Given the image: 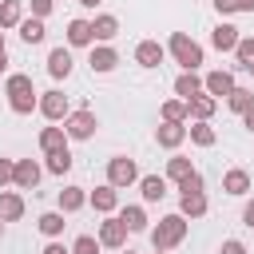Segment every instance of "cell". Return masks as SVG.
<instances>
[{
  "label": "cell",
  "instance_id": "obj_1",
  "mask_svg": "<svg viewBox=\"0 0 254 254\" xmlns=\"http://www.w3.org/2000/svg\"><path fill=\"white\" fill-rule=\"evenodd\" d=\"M4 91H8V103H12V111L16 115H32L36 111V87H32V75H24V71H16V75H8V83H4Z\"/></svg>",
  "mask_w": 254,
  "mask_h": 254
},
{
  "label": "cell",
  "instance_id": "obj_2",
  "mask_svg": "<svg viewBox=\"0 0 254 254\" xmlns=\"http://www.w3.org/2000/svg\"><path fill=\"white\" fill-rule=\"evenodd\" d=\"M187 238V218L183 214H167V218H159V226L151 230V246L155 250H171V246H179Z\"/></svg>",
  "mask_w": 254,
  "mask_h": 254
},
{
  "label": "cell",
  "instance_id": "obj_3",
  "mask_svg": "<svg viewBox=\"0 0 254 254\" xmlns=\"http://www.w3.org/2000/svg\"><path fill=\"white\" fill-rule=\"evenodd\" d=\"M171 52H175V60H179L187 71H194V67L202 64V48H198L187 32H175V36H171Z\"/></svg>",
  "mask_w": 254,
  "mask_h": 254
},
{
  "label": "cell",
  "instance_id": "obj_4",
  "mask_svg": "<svg viewBox=\"0 0 254 254\" xmlns=\"http://www.w3.org/2000/svg\"><path fill=\"white\" fill-rule=\"evenodd\" d=\"M95 127H99L95 111H71V115L64 119V131H67V139H91V135H95Z\"/></svg>",
  "mask_w": 254,
  "mask_h": 254
},
{
  "label": "cell",
  "instance_id": "obj_5",
  "mask_svg": "<svg viewBox=\"0 0 254 254\" xmlns=\"http://www.w3.org/2000/svg\"><path fill=\"white\" fill-rule=\"evenodd\" d=\"M139 179V167H135V159H127V155H115L111 163H107V183L111 187H131Z\"/></svg>",
  "mask_w": 254,
  "mask_h": 254
},
{
  "label": "cell",
  "instance_id": "obj_6",
  "mask_svg": "<svg viewBox=\"0 0 254 254\" xmlns=\"http://www.w3.org/2000/svg\"><path fill=\"white\" fill-rule=\"evenodd\" d=\"M36 107H40L52 123H60V119H67V115H71V107H67V95H64V91H44Z\"/></svg>",
  "mask_w": 254,
  "mask_h": 254
},
{
  "label": "cell",
  "instance_id": "obj_7",
  "mask_svg": "<svg viewBox=\"0 0 254 254\" xmlns=\"http://www.w3.org/2000/svg\"><path fill=\"white\" fill-rule=\"evenodd\" d=\"M12 183H16L20 190H36V183H40V167H36V159H20V163L12 167Z\"/></svg>",
  "mask_w": 254,
  "mask_h": 254
},
{
  "label": "cell",
  "instance_id": "obj_8",
  "mask_svg": "<svg viewBox=\"0 0 254 254\" xmlns=\"http://www.w3.org/2000/svg\"><path fill=\"white\" fill-rule=\"evenodd\" d=\"M127 242V226L119 222V218H107L103 226H99V246H111V250H119Z\"/></svg>",
  "mask_w": 254,
  "mask_h": 254
},
{
  "label": "cell",
  "instance_id": "obj_9",
  "mask_svg": "<svg viewBox=\"0 0 254 254\" xmlns=\"http://www.w3.org/2000/svg\"><path fill=\"white\" fill-rule=\"evenodd\" d=\"M135 64H139V67H159V64H163V44H159V40H143V44L135 48Z\"/></svg>",
  "mask_w": 254,
  "mask_h": 254
},
{
  "label": "cell",
  "instance_id": "obj_10",
  "mask_svg": "<svg viewBox=\"0 0 254 254\" xmlns=\"http://www.w3.org/2000/svg\"><path fill=\"white\" fill-rule=\"evenodd\" d=\"M202 91L214 95V99H218V95H230V91H234V75H230V71H210V75L202 79Z\"/></svg>",
  "mask_w": 254,
  "mask_h": 254
},
{
  "label": "cell",
  "instance_id": "obj_11",
  "mask_svg": "<svg viewBox=\"0 0 254 254\" xmlns=\"http://www.w3.org/2000/svg\"><path fill=\"white\" fill-rule=\"evenodd\" d=\"M179 206H183V210H179L183 218H202V214H206V194H202V190H183Z\"/></svg>",
  "mask_w": 254,
  "mask_h": 254
},
{
  "label": "cell",
  "instance_id": "obj_12",
  "mask_svg": "<svg viewBox=\"0 0 254 254\" xmlns=\"http://www.w3.org/2000/svg\"><path fill=\"white\" fill-rule=\"evenodd\" d=\"M48 71H52L56 79H67V75H71V52H67V48H52V52H48Z\"/></svg>",
  "mask_w": 254,
  "mask_h": 254
},
{
  "label": "cell",
  "instance_id": "obj_13",
  "mask_svg": "<svg viewBox=\"0 0 254 254\" xmlns=\"http://www.w3.org/2000/svg\"><path fill=\"white\" fill-rule=\"evenodd\" d=\"M242 36H238V28L234 24H218L214 32H210V44L218 48V52H234V44H238Z\"/></svg>",
  "mask_w": 254,
  "mask_h": 254
},
{
  "label": "cell",
  "instance_id": "obj_14",
  "mask_svg": "<svg viewBox=\"0 0 254 254\" xmlns=\"http://www.w3.org/2000/svg\"><path fill=\"white\" fill-rule=\"evenodd\" d=\"M214 107H218V99H214V95H206V91H198L194 99H187V115H194V119H210V115H214Z\"/></svg>",
  "mask_w": 254,
  "mask_h": 254
},
{
  "label": "cell",
  "instance_id": "obj_15",
  "mask_svg": "<svg viewBox=\"0 0 254 254\" xmlns=\"http://www.w3.org/2000/svg\"><path fill=\"white\" fill-rule=\"evenodd\" d=\"M20 214H24V198L16 190H0V218L4 222H16Z\"/></svg>",
  "mask_w": 254,
  "mask_h": 254
},
{
  "label": "cell",
  "instance_id": "obj_16",
  "mask_svg": "<svg viewBox=\"0 0 254 254\" xmlns=\"http://www.w3.org/2000/svg\"><path fill=\"white\" fill-rule=\"evenodd\" d=\"M91 40H95L91 20H71V24H67V44H71V48H83V44H91Z\"/></svg>",
  "mask_w": 254,
  "mask_h": 254
},
{
  "label": "cell",
  "instance_id": "obj_17",
  "mask_svg": "<svg viewBox=\"0 0 254 254\" xmlns=\"http://www.w3.org/2000/svg\"><path fill=\"white\" fill-rule=\"evenodd\" d=\"M87 64H91V71H99V75H103V71H111V67L119 64V56H115V48H107V44H103V48H91V60H87Z\"/></svg>",
  "mask_w": 254,
  "mask_h": 254
},
{
  "label": "cell",
  "instance_id": "obj_18",
  "mask_svg": "<svg viewBox=\"0 0 254 254\" xmlns=\"http://www.w3.org/2000/svg\"><path fill=\"white\" fill-rule=\"evenodd\" d=\"M198 91H202V79H198L194 71H183V75L175 79V95H179L183 103H187V99H194Z\"/></svg>",
  "mask_w": 254,
  "mask_h": 254
},
{
  "label": "cell",
  "instance_id": "obj_19",
  "mask_svg": "<svg viewBox=\"0 0 254 254\" xmlns=\"http://www.w3.org/2000/svg\"><path fill=\"white\" fill-rule=\"evenodd\" d=\"M155 139H159V147H179V143L187 139V127H183V123H167V119H163V127L155 131Z\"/></svg>",
  "mask_w": 254,
  "mask_h": 254
},
{
  "label": "cell",
  "instance_id": "obj_20",
  "mask_svg": "<svg viewBox=\"0 0 254 254\" xmlns=\"http://www.w3.org/2000/svg\"><path fill=\"white\" fill-rule=\"evenodd\" d=\"M222 190H226V194H246V190H250V175H246L242 167L226 171V175H222Z\"/></svg>",
  "mask_w": 254,
  "mask_h": 254
},
{
  "label": "cell",
  "instance_id": "obj_21",
  "mask_svg": "<svg viewBox=\"0 0 254 254\" xmlns=\"http://www.w3.org/2000/svg\"><path fill=\"white\" fill-rule=\"evenodd\" d=\"M139 190H143L147 202H159V198L167 194V179H163V175H143V179H139Z\"/></svg>",
  "mask_w": 254,
  "mask_h": 254
},
{
  "label": "cell",
  "instance_id": "obj_22",
  "mask_svg": "<svg viewBox=\"0 0 254 254\" xmlns=\"http://www.w3.org/2000/svg\"><path fill=\"white\" fill-rule=\"evenodd\" d=\"M115 202H119V194H115V187H111V183L91 190V206H95L99 214H111V210H115Z\"/></svg>",
  "mask_w": 254,
  "mask_h": 254
},
{
  "label": "cell",
  "instance_id": "obj_23",
  "mask_svg": "<svg viewBox=\"0 0 254 254\" xmlns=\"http://www.w3.org/2000/svg\"><path fill=\"white\" fill-rule=\"evenodd\" d=\"M40 147H44L48 155H52V151H64V147H67V131H64V127H44V131H40Z\"/></svg>",
  "mask_w": 254,
  "mask_h": 254
},
{
  "label": "cell",
  "instance_id": "obj_24",
  "mask_svg": "<svg viewBox=\"0 0 254 254\" xmlns=\"http://www.w3.org/2000/svg\"><path fill=\"white\" fill-rule=\"evenodd\" d=\"M83 202H87L83 187H64V190H60V210H64V214H75Z\"/></svg>",
  "mask_w": 254,
  "mask_h": 254
},
{
  "label": "cell",
  "instance_id": "obj_25",
  "mask_svg": "<svg viewBox=\"0 0 254 254\" xmlns=\"http://www.w3.org/2000/svg\"><path fill=\"white\" fill-rule=\"evenodd\" d=\"M91 32H95V40H115V32H119V20L103 12V16H95V20H91Z\"/></svg>",
  "mask_w": 254,
  "mask_h": 254
},
{
  "label": "cell",
  "instance_id": "obj_26",
  "mask_svg": "<svg viewBox=\"0 0 254 254\" xmlns=\"http://www.w3.org/2000/svg\"><path fill=\"white\" fill-rule=\"evenodd\" d=\"M20 40H24V44H40V40H44V20H40V16L20 20Z\"/></svg>",
  "mask_w": 254,
  "mask_h": 254
},
{
  "label": "cell",
  "instance_id": "obj_27",
  "mask_svg": "<svg viewBox=\"0 0 254 254\" xmlns=\"http://www.w3.org/2000/svg\"><path fill=\"white\" fill-rule=\"evenodd\" d=\"M20 20H24L20 0H4V4H0V32H4V28H16Z\"/></svg>",
  "mask_w": 254,
  "mask_h": 254
},
{
  "label": "cell",
  "instance_id": "obj_28",
  "mask_svg": "<svg viewBox=\"0 0 254 254\" xmlns=\"http://www.w3.org/2000/svg\"><path fill=\"white\" fill-rule=\"evenodd\" d=\"M187 135H190V143H198V147H214V131L206 127V119H194V123L187 127Z\"/></svg>",
  "mask_w": 254,
  "mask_h": 254
},
{
  "label": "cell",
  "instance_id": "obj_29",
  "mask_svg": "<svg viewBox=\"0 0 254 254\" xmlns=\"http://www.w3.org/2000/svg\"><path fill=\"white\" fill-rule=\"evenodd\" d=\"M64 210H48V214H40V230L48 234V238H56V234H64Z\"/></svg>",
  "mask_w": 254,
  "mask_h": 254
},
{
  "label": "cell",
  "instance_id": "obj_30",
  "mask_svg": "<svg viewBox=\"0 0 254 254\" xmlns=\"http://www.w3.org/2000/svg\"><path fill=\"white\" fill-rule=\"evenodd\" d=\"M226 103H230V111H238V115H242V111H250V107H254V91H246V87H234V91L226 95Z\"/></svg>",
  "mask_w": 254,
  "mask_h": 254
},
{
  "label": "cell",
  "instance_id": "obj_31",
  "mask_svg": "<svg viewBox=\"0 0 254 254\" xmlns=\"http://www.w3.org/2000/svg\"><path fill=\"white\" fill-rule=\"evenodd\" d=\"M119 222H123L127 230H147V214H143V206H123Z\"/></svg>",
  "mask_w": 254,
  "mask_h": 254
},
{
  "label": "cell",
  "instance_id": "obj_32",
  "mask_svg": "<svg viewBox=\"0 0 254 254\" xmlns=\"http://www.w3.org/2000/svg\"><path fill=\"white\" fill-rule=\"evenodd\" d=\"M48 171H52V175H67V171H71V151H67V147H64V151H52V155H48Z\"/></svg>",
  "mask_w": 254,
  "mask_h": 254
},
{
  "label": "cell",
  "instance_id": "obj_33",
  "mask_svg": "<svg viewBox=\"0 0 254 254\" xmlns=\"http://www.w3.org/2000/svg\"><path fill=\"white\" fill-rule=\"evenodd\" d=\"M194 167H190V159H183V155H175V159H167V179H175V183H183L187 175H190Z\"/></svg>",
  "mask_w": 254,
  "mask_h": 254
},
{
  "label": "cell",
  "instance_id": "obj_34",
  "mask_svg": "<svg viewBox=\"0 0 254 254\" xmlns=\"http://www.w3.org/2000/svg\"><path fill=\"white\" fill-rule=\"evenodd\" d=\"M163 119H167V123H183V119H187V103H183V99H167V103H163Z\"/></svg>",
  "mask_w": 254,
  "mask_h": 254
},
{
  "label": "cell",
  "instance_id": "obj_35",
  "mask_svg": "<svg viewBox=\"0 0 254 254\" xmlns=\"http://www.w3.org/2000/svg\"><path fill=\"white\" fill-rule=\"evenodd\" d=\"M71 254H99V238L79 234V238H75V246H71Z\"/></svg>",
  "mask_w": 254,
  "mask_h": 254
},
{
  "label": "cell",
  "instance_id": "obj_36",
  "mask_svg": "<svg viewBox=\"0 0 254 254\" xmlns=\"http://www.w3.org/2000/svg\"><path fill=\"white\" fill-rule=\"evenodd\" d=\"M234 56H238V64L246 67V64H254V40H238L234 44Z\"/></svg>",
  "mask_w": 254,
  "mask_h": 254
},
{
  "label": "cell",
  "instance_id": "obj_37",
  "mask_svg": "<svg viewBox=\"0 0 254 254\" xmlns=\"http://www.w3.org/2000/svg\"><path fill=\"white\" fill-rule=\"evenodd\" d=\"M218 254H246V246H242L238 238H226V242L218 246Z\"/></svg>",
  "mask_w": 254,
  "mask_h": 254
},
{
  "label": "cell",
  "instance_id": "obj_38",
  "mask_svg": "<svg viewBox=\"0 0 254 254\" xmlns=\"http://www.w3.org/2000/svg\"><path fill=\"white\" fill-rule=\"evenodd\" d=\"M48 12H52V0H32V16H40V20H44Z\"/></svg>",
  "mask_w": 254,
  "mask_h": 254
},
{
  "label": "cell",
  "instance_id": "obj_39",
  "mask_svg": "<svg viewBox=\"0 0 254 254\" xmlns=\"http://www.w3.org/2000/svg\"><path fill=\"white\" fill-rule=\"evenodd\" d=\"M12 167H16V163H8V159H0V187H4V183H12Z\"/></svg>",
  "mask_w": 254,
  "mask_h": 254
},
{
  "label": "cell",
  "instance_id": "obj_40",
  "mask_svg": "<svg viewBox=\"0 0 254 254\" xmlns=\"http://www.w3.org/2000/svg\"><path fill=\"white\" fill-rule=\"evenodd\" d=\"M214 8H218L222 16H230V12H238V0H214Z\"/></svg>",
  "mask_w": 254,
  "mask_h": 254
},
{
  "label": "cell",
  "instance_id": "obj_41",
  "mask_svg": "<svg viewBox=\"0 0 254 254\" xmlns=\"http://www.w3.org/2000/svg\"><path fill=\"white\" fill-rule=\"evenodd\" d=\"M242 222H246V226H250V230H254V198H250V202H246V206H242Z\"/></svg>",
  "mask_w": 254,
  "mask_h": 254
},
{
  "label": "cell",
  "instance_id": "obj_42",
  "mask_svg": "<svg viewBox=\"0 0 254 254\" xmlns=\"http://www.w3.org/2000/svg\"><path fill=\"white\" fill-rule=\"evenodd\" d=\"M44 254H71V250H64L60 242H48V250H44Z\"/></svg>",
  "mask_w": 254,
  "mask_h": 254
},
{
  "label": "cell",
  "instance_id": "obj_43",
  "mask_svg": "<svg viewBox=\"0 0 254 254\" xmlns=\"http://www.w3.org/2000/svg\"><path fill=\"white\" fill-rule=\"evenodd\" d=\"M242 123H246V131H254V107H250V111H242Z\"/></svg>",
  "mask_w": 254,
  "mask_h": 254
},
{
  "label": "cell",
  "instance_id": "obj_44",
  "mask_svg": "<svg viewBox=\"0 0 254 254\" xmlns=\"http://www.w3.org/2000/svg\"><path fill=\"white\" fill-rule=\"evenodd\" d=\"M8 67V52H4V32H0V71Z\"/></svg>",
  "mask_w": 254,
  "mask_h": 254
},
{
  "label": "cell",
  "instance_id": "obj_45",
  "mask_svg": "<svg viewBox=\"0 0 254 254\" xmlns=\"http://www.w3.org/2000/svg\"><path fill=\"white\" fill-rule=\"evenodd\" d=\"M238 12H254V0H238Z\"/></svg>",
  "mask_w": 254,
  "mask_h": 254
},
{
  "label": "cell",
  "instance_id": "obj_46",
  "mask_svg": "<svg viewBox=\"0 0 254 254\" xmlns=\"http://www.w3.org/2000/svg\"><path fill=\"white\" fill-rule=\"evenodd\" d=\"M79 4H83V8H95V4H99V0H79Z\"/></svg>",
  "mask_w": 254,
  "mask_h": 254
},
{
  "label": "cell",
  "instance_id": "obj_47",
  "mask_svg": "<svg viewBox=\"0 0 254 254\" xmlns=\"http://www.w3.org/2000/svg\"><path fill=\"white\" fill-rule=\"evenodd\" d=\"M246 71H250V75H254V64H246Z\"/></svg>",
  "mask_w": 254,
  "mask_h": 254
},
{
  "label": "cell",
  "instance_id": "obj_48",
  "mask_svg": "<svg viewBox=\"0 0 254 254\" xmlns=\"http://www.w3.org/2000/svg\"><path fill=\"white\" fill-rule=\"evenodd\" d=\"M123 254H135V250H123Z\"/></svg>",
  "mask_w": 254,
  "mask_h": 254
},
{
  "label": "cell",
  "instance_id": "obj_49",
  "mask_svg": "<svg viewBox=\"0 0 254 254\" xmlns=\"http://www.w3.org/2000/svg\"><path fill=\"white\" fill-rule=\"evenodd\" d=\"M0 230H4V218H0Z\"/></svg>",
  "mask_w": 254,
  "mask_h": 254
},
{
  "label": "cell",
  "instance_id": "obj_50",
  "mask_svg": "<svg viewBox=\"0 0 254 254\" xmlns=\"http://www.w3.org/2000/svg\"><path fill=\"white\" fill-rule=\"evenodd\" d=\"M155 254H167V250H155Z\"/></svg>",
  "mask_w": 254,
  "mask_h": 254
}]
</instances>
